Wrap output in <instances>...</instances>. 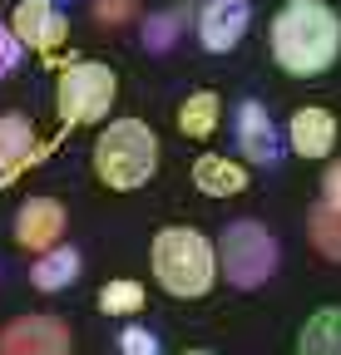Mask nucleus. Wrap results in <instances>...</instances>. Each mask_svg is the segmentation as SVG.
<instances>
[{
	"label": "nucleus",
	"mask_w": 341,
	"mask_h": 355,
	"mask_svg": "<svg viewBox=\"0 0 341 355\" xmlns=\"http://www.w3.org/2000/svg\"><path fill=\"white\" fill-rule=\"evenodd\" d=\"M287 148L297 158H326L336 148V114L331 109H317V104L297 109L287 119Z\"/></svg>",
	"instance_id": "nucleus-10"
},
{
	"label": "nucleus",
	"mask_w": 341,
	"mask_h": 355,
	"mask_svg": "<svg viewBox=\"0 0 341 355\" xmlns=\"http://www.w3.org/2000/svg\"><path fill=\"white\" fill-rule=\"evenodd\" d=\"M35 158V123L25 114H0V183H10V173H20Z\"/></svg>",
	"instance_id": "nucleus-14"
},
{
	"label": "nucleus",
	"mask_w": 341,
	"mask_h": 355,
	"mask_svg": "<svg viewBox=\"0 0 341 355\" xmlns=\"http://www.w3.org/2000/svg\"><path fill=\"white\" fill-rule=\"evenodd\" d=\"M10 30L30 55H45V60H55L69 40V20L60 10V0H15Z\"/></svg>",
	"instance_id": "nucleus-7"
},
{
	"label": "nucleus",
	"mask_w": 341,
	"mask_h": 355,
	"mask_svg": "<svg viewBox=\"0 0 341 355\" xmlns=\"http://www.w3.org/2000/svg\"><path fill=\"white\" fill-rule=\"evenodd\" d=\"M20 60H25V44L15 40V30L6 20H0V79H10L20 69Z\"/></svg>",
	"instance_id": "nucleus-19"
},
{
	"label": "nucleus",
	"mask_w": 341,
	"mask_h": 355,
	"mask_svg": "<svg viewBox=\"0 0 341 355\" xmlns=\"http://www.w3.org/2000/svg\"><path fill=\"white\" fill-rule=\"evenodd\" d=\"M119 355H158V336L144 326H129L119 336Z\"/></svg>",
	"instance_id": "nucleus-20"
},
{
	"label": "nucleus",
	"mask_w": 341,
	"mask_h": 355,
	"mask_svg": "<svg viewBox=\"0 0 341 355\" xmlns=\"http://www.w3.org/2000/svg\"><path fill=\"white\" fill-rule=\"evenodd\" d=\"M213 247H218V277H228L242 291H258V286H267L277 277L282 247H277V237L263 227V222H252V217L228 222Z\"/></svg>",
	"instance_id": "nucleus-4"
},
{
	"label": "nucleus",
	"mask_w": 341,
	"mask_h": 355,
	"mask_svg": "<svg viewBox=\"0 0 341 355\" xmlns=\"http://www.w3.org/2000/svg\"><path fill=\"white\" fill-rule=\"evenodd\" d=\"M0 355H74V331L50 311H30L0 326Z\"/></svg>",
	"instance_id": "nucleus-6"
},
{
	"label": "nucleus",
	"mask_w": 341,
	"mask_h": 355,
	"mask_svg": "<svg viewBox=\"0 0 341 355\" xmlns=\"http://www.w3.org/2000/svg\"><path fill=\"white\" fill-rule=\"evenodd\" d=\"M65 217H69V212H65L60 198H25V202L15 207V247L30 252V257L60 247V237H65Z\"/></svg>",
	"instance_id": "nucleus-8"
},
{
	"label": "nucleus",
	"mask_w": 341,
	"mask_h": 355,
	"mask_svg": "<svg viewBox=\"0 0 341 355\" xmlns=\"http://www.w3.org/2000/svg\"><path fill=\"white\" fill-rule=\"evenodd\" d=\"M247 168L238 163V158H223V153H203L198 163H193V188L203 193V198H238V193H247Z\"/></svg>",
	"instance_id": "nucleus-12"
},
{
	"label": "nucleus",
	"mask_w": 341,
	"mask_h": 355,
	"mask_svg": "<svg viewBox=\"0 0 341 355\" xmlns=\"http://www.w3.org/2000/svg\"><path fill=\"white\" fill-rule=\"evenodd\" d=\"M94 20L99 25H129L134 20V0H94Z\"/></svg>",
	"instance_id": "nucleus-21"
},
{
	"label": "nucleus",
	"mask_w": 341,
	"mask_h": 355,
	"mask_svg": "<svg viewBox=\"0 0 341 355\" xmlns=\"http://www.w3.org/2000/svg\"><path fill=\"white\" fill-rule=\"evenodd\" d=\"M153 282L174 301H203L218 286V247L198 227H163L149 247Z\"/></svg>",
	"instance_id": "nucleus-3"
},
{
	"label": "nucleus",
	"mask_w": 341,
	"mask_h": 355,
	"mask_svg": "<svg viewBox=\"0 0 341 355\" xmlns=\"http://www.w3.org/2000/svg\"><path fill=\"white\" fill-rule=\"evenodd\" d=\"M272 64L292 79H322L341 60V15L331 0H282L272 25Z\"/></svg>",
	"instance_id": "nucleus-1"
},
{
	"label": "nucleus",
	"mask_w": 341,
	"mask_h": 355,
	"mask_svg": "<svg viewBox=\"0 0 341 355\" xmlns=\"http://www.w3.org/2000/svg\"><path fill=\"white\" fill-rule=\"evenodd\" d=\"M218 123H223V94L218 89H193V94L178 104V133L183 139H213L218 133Z\"/></svg>",
	"instance_id": "nucleus-15"
},
{
	"label": "nucleus",
	"mask_w": 341,
	"mask_h": 355,
	"mask_svg": "<svg viewBox=\"0 0 341 355\" xmlns=\"http://www.w3.org/2000/svg\"><path fill=\"white\" fill-rule=\"evenodd\" d=\"M252 25V6L247 0H208V6L198 10V44L208 55H228L242 44Z\"/></svg>",
	"instance_id": "nucleus-9"
},
{
	"label": "nucleus",
	"mask_w": 341,
	"mask_h": 355,
	"mask_svg": "<svg viewBox=\"0 0 341 355\" xmlns=\"http://www.w3.org/2000/svg\"><path fill=\"white\" fill-rule=\"evenodd\" d=\"M79 272H84V257L60 242V247H50V252L35 257L30 282H35V291H69V286L79 282Z\"/></svg>",
	"instance_id": "nucleus-13"
},
{
	"label": "nucleus",
	"mask_w": 341,
	"mask_h": 355,
	"mask_svg": "<svg viewBox=\"0 0 341 355\" xmlns=\"http://www.w3.org/2000/svg\"><path fill=\"white\" fill-rule=\"evenodd\" d=\"M158 133L144 123V119H114L99 128V139H94V178L109 188V193H139L153 183V173H158Z\"/></svg>",
	"instance_id": "nucleus-2"
},
{
	"label": "nucleus",
	"mask_w": 341,
	"mask_h": 355,
	"mask_svg": "<svg viewBox=\"0 0 341 355\" xmlns=\"http://www.w3.org/2000/svg\"><path fill=\"white\" fill-rule=\"evenodd\" d=\"M238 148L252 158V163H277V123H272V114L258 104V99H242L238 104Z\"/></svg>",
	"instance_id": "nucleus-11"
},
{
	"label": "nucleus",
	"mask_w": 341,
	"mask_h": 355,
	"mask_svg": "<svg viewBox=\"0 0 341 355\" xmlns=\"http://www.w3.org/2000/svg\"><path fill=\"white\" fill-rule=\"evenodd\" d=\"M322 207H336L341 212V158L322 173Z\"/></svg>",
	"instance_id": "nucleus-22"
},
{
	"label": "nucleus",
	"mask_w": 341,
	"mask_h": 355,
	"mask_svg": "<svg viewBox=\"0 0 341 355\" xmlns=\"http://www.w3.org/2000/svg\"><path fill=\"white\" fill-rule=\"evenodd\" d=\"M292 355H341V306H322L302 321Z\"/></svg>",
	"instance_id": "nucleus-16"
},
{
	"label": "nucleus",
	"mask_w": 341,
	"mask_h": 355,
	"mask_svg": "<svg viewBox=\"0 0 341 355\" xmlns=\"http://www.w3.org/2000/svg\"><path fill=\"white\" fill-rule=\"evenodd\" d=\"M144 301H149V291L134 277H114V282L99 286V311H104V316H139Z\"/></svg>",
	"instance_id": "nucleus-17"
},
{
	"label": "nucleus",
	"mask_w": 341,
	"mask_h": 355,
	"mask_svg": "<svg viewBox=\"0 0 341 355\" xmlns=\"http://www.w3.org/2000/svg\"><path fill=\"white\" fill-rule=\"evenodd\" d=\"M119 99V74L99 60H74L60 69L55 84V109L65 128H84V123H104L109 109Z\"/></svg>",
	"instance_id": "nucleus-5"
},
{
	"label": "nucleus",
	"mask_w": 341,
	"mask_h": 355,
	"mask_svg": "<svg viewBox=\"0 0 341 355\" xmlns=\"http://www.w3.org/2000/svg\"><path fill=\"white\" fill-rule=\"evenodd\" d=\"M307 237H312V247L326 257V261H336L341 266V212L336 207H312V222H307Z\"/></svg>",
	"instance_id": "nucleus-18"
},
{
	"label": "nucleus",
	"mask_w": 341,
	"mask_h": 355,
	"mask_svg": "<svg viewBox=\"0 0 341 355\" xmlns=\"http://www.w3.org/2000/svg\"><path fill=\"white\" fill-rule=\"evenodd\" d=\"M178 355H218V350H178Z\"/></svg>",
	"instance_id": "nucleus-23"
}]
</instances>
